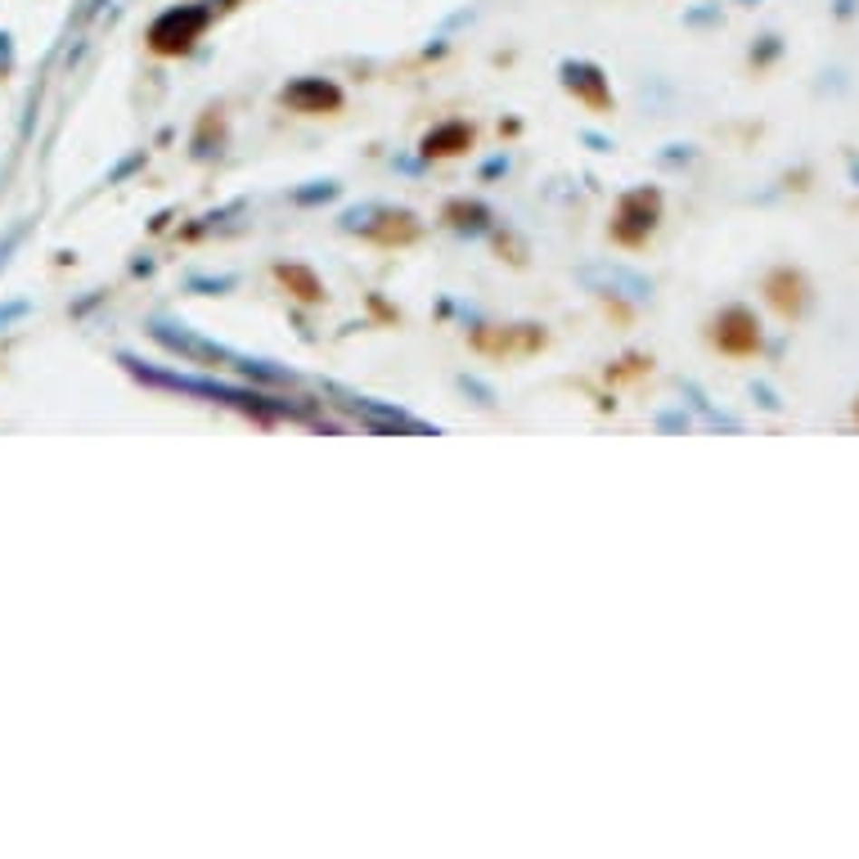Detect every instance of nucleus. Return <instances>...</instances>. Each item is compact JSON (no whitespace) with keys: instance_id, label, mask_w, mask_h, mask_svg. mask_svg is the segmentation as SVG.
Wrapping results in <instances>:
<instances>
[{"instance_id":"f257e3e1","label":"nucleus","mask_w":859,"mask_h":859,"mask_svg":"<svg viewBox=\"0 0 859 859\" xmlns=\"http://www.w3.org/2000/svg\"><path fill=\"white\" fill-rule=\"evenodd\" d=\"M837 9H842V14H851V9H855V0H842V5H837Z\"/></svg>"}]
</instances>
